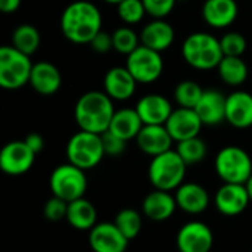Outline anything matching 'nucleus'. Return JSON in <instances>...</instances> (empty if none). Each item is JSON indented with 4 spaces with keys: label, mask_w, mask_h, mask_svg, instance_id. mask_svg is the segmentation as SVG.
I'll use <instances>...</instances> for the list:
<instances>
[{
    "label": "nucleus",
    "mask_w": 252,
    "mask_h": 252,
    "mask_svg": "<svg viewBox=\"0 0 252 252\" xmlns=\"http://www.w3.org/2000/svg\"><path fill=\"white\" fill-rule=\"evenodd\" d=\"M90 46L94 52L97 53H108L111 50H114V40H112V34L105 32V31H99L94 38L90 41Z\"/></svg>",
    "instance_id": "4c0bfd02"
},
{
    "label": "nucleus",
    "mask_w": 252,
    "mask_h": 252,
    "mask_svg": "<svg viewBox=\"0 0 252 252\" xmlns=\"http://www.w3.org/2000/svg\"><path fill=\"white\" fill-rule=\"evenodd\" d=\"M12 46L19 52L31 56L40 47V32L31 24H21L12 34Z\"/></svg>",
    "instance_id": "cd10ccee"
},
{
    "label": "nucleus",
    "mask_w": 252,
    "mask_h": 252,
    "mask_svg": "<svg viewBox=\"0 0 252 252\" xmlns=\"http://www.w3.org/2000/svg\"><path fill=\"white\" fill-rule=\"evenodd\" d=\"M21 0H0V10L3 13H13L19 9Z\"/></svg>",
    "instance_id": "ea45409f"
},
{
    "label": "nucleus",
    "mask_w": 252,
    "mask_h": 252,
    "mask_svg": "<svg viewBox=\"0 0 252 252\" xmlns=\"http://www.w3.org/2000/svg\"><path fill=\"white\" fill-rule=\"evenodd\" d=\"M117 7L120 19L128 25L140 22L146 15V9L142 0H123L120 4H117Z\"/></svg>",
    "instance_id": "473e14b6"
},
{
    "label": "nucleus",
    "mask_w": 252,
    "mask_h": 252,
    "mask_svg": "<svg viewBox=\"0 0 252 252\" xmlns=\"http://www.w3.org/2000/svg\"><path fill=\"white\" fill-rule=\"evenodd\" d=\"M103 157H105V149L100 134L80 130L68 140L66 145L68 162L77 165L84 171L99 165Z\"/></svg>",
    "instance_id": "423d86ee"
},
{
    "label": "nucleus",
    "mask_w": 252,
    "mask_h": 252,
    "mask_svg": "<svg viewBox=\"0 0 252 252\" xmlns=\"http://www.w3.org/2000/svg\"><path fill=\"white\" fill-rule=\"evenodd\" d=\"M49 186L53 196H58L66 202L84 198L87 190L86 171L71 162L61 164L52 171Z\"/></svg>",
    "instance_id": "6e6552de"
},
{
    "label": "nucleus",
    "mask_w": 252,
    "mask_h": 252,
    "mask_svg": "<svg viewBox=\"0 0 252 252\" xmlns=\"http://www.w3.org/2000/svg\"><path fill=\"white\" fill-rule=\"evenodd\" d=\"M25 143L28 145V148L37 155L38 152L43 151L44 148V139L38 134V133H30L27 137H25Z\"/></svg>",
    "instance_id": "58836bf2"
},
{
    "label": "nucleus",
    "mask_w": 252,
    "mask_h": 252,
    "mask_svg": "<svg viewBox=\"0 0 252 252\" xmlns=\"http://www.w3.org/2000/svg\"><path fill=\"white\" fill-rule=\"evenodd\" d=\"M114 50L128 56L140 46V35H137L130 27H120L112 32Z\"/></svg>",
    "instance_id": "2f4dec72"
},
{
    "label": "nucleus",
    "mask_w": 252,
    "mask_h": 252,
    "mask_svg": "<svg viewBox=\"0 0 252 252\" xmlns=\"http://www.w3.org/2000/svg\"><path fill=\"white\" fill-rule=\"evenodd\" d=\"M226 121L235 128H248L252 126V94L236 90L226 100Z\"/></svg>",
    "instance_id": "412c9836"
},
{
    "label": "nucleus",
    "mask_w": 252,
    "mask_h": 252,
    "mask_svg": "<svg viewBox=\"0 0 252 252\" xmlns=\"http://www.w3.org/2000/svg\"><path fill=\"white\" fill-rule=\"evenodd\" d=\"M61 30L66 40L75 44H90L102 30V15L97 6L87 0L69 3L61 16Z\"/></svg>",
    "instance_id": "f257e3e1"
},
{
    "label": "nucleus",
    "mask_w": 252,
    "mask_h": 252,
    "mask_svg": "<svg viewBox=\"0 0 252 252\" xmlns=\"http://www.w3.org/2000/svg\"><path fill=\"white\" fill-rule=\"evenodd\" d=\"M35 154L28 148L25 140H13L0 151V170L7 176H22L31 170Z\"/></svg>",
    "instance_id": "9b49d317"
},
{
    "label": "nucleus",
    "mask_w": 252,
    "mask_h": 252,
    "mask_svg": "<svg viewBox=\"0 0 252 252\" xmlns=\"http://www.w3.org/2000/svg\"><path fill=\"white\" fill-rule=\"evenodd\" d=\"M202 94H204V89L196 81L192 80H185L179 83L174 89V100L180 108L195 109Z\"/></svg>",
    "instance_id": "7c9ffc66"
},
{
    "label": "nucleus",
    "mask_w": 252,
    "mask_h": 252,
    "mask_svg": "<svg viewBox=\"0 0 252 252\" xmlns=\"http://www.w3.org/2000/svg\"><path fill=\"white\" fill-rule=\"evenodd\" d=\"M226 100L227 96L220 90H204L201 100L195 106V111L204 126H219L226 121Z\"/></svg>",
    "instance_id": "6ab92c4d"
},
{
    "label": "nucleus",
    "mask_w": 252,
    "mask_h": 252,
    "mask_svg": "<svg viewBox=\"0 0 252 252\" xmlns=\"http://www.w3.org/2000/svg\"><path fill=\"white\" fill-rule=\"evenodd\" d=\"M177 208L179 207L176 196L171 195V192L161 189H154L152 192H149L142 202L143 216L155 223L167 221L173 217Z\"/></svg>",
    "instance_id": "dca6fc26"
},
{
    "label": "nucleus",
    "mask_w": 252,
    "mask_h": 252,
    "mask_svg": "<svg viewBox=\"0 0 252 252\" xmlns=\"http://www.w3.org/2000/svg\"><path fill=\"white\" fill-rule=\"evenodd\" d=\"M202 121L198 117L195 109L190 108H177L171 112L168 121L165 123V127L168 133L171 134L174 142L188 140L192 137H198L202 128Z\"/></svg>",
    "instance_id": "4468645a"
},
{
    "label": "nucleus",
    "mask_w": 252,
    "mask_h": 252,
    "mask_svg": "<svg viewBox=\"0 0 252 252\" xmlns=\"http://www.w3.org/2000/svg\"><path fill=\"white\" fill-rule=\"evenodd\" d=\"M143 126L145 124H143L142 118L139 117L136 108L134 109L123 108V109L115 111L111 126H109V131H112L118 137L128 142V140L137 137V134L140 133Z\"/></svg>",
    "instance_id": "393cba45"
},
{
    "label": "nucleus",
    "mask_w": 252,
    "mask_h": 252,
    "mask_svg": "<svg viewBox=\"0 0 252 252\" xmlns=\"http://www.w3.org/2000/svg\"><path fill=\"white\" fill-rule=\"evenodd\" d=\"M66 221L77 230H92L97 224L96 207L86 198L75 199L68 204Z\"/></svg>",
    "instance_id": "a878e982"
},
{
    "label": "nucleus",
    "mask_w": 252,
    "mask_h": 252,
    "mask_svg": "<svg viewBox=\"0 0 252 252\" xmlns=\"http://www.w3.org/2000/svg\"><path fill=\"white\" fill-rule=\"evenodd\" d=\"M126 66L137 83L149 84L161 77L164 69V61L159 52L140 44L134 52L127 56Z\"/></svg>",
    "instance_id": "1a4fd4ad"
},
{
    "label": "nucleus",
    "mask_w": 252,
    "mask_h": 252,
    "mask_svg": "<svg viewBox=\"0 0 252 252\" xmlns=\"http://www.w3.org/2000/svg\"><path fill=\"white\" fill-rule=\"evenodd\" d=\"M177 207L190 216H198L210 207V193L204 186L195 182H185L176 189Z\"/></svg>",
    "instance_id": "f3484780"
},
{
    "label": "nucleus",
    "mask_w": 252,
    "mask_h": 252,
    "mask_svg": "<svg viewBox=\"0 0 252 252\" xmlns=\"http://www.w3.org/2000/svg\"><path fill=\"white\" fill-rule=\"evenodd\" d=\"M114 223L128 241H133L134 238H137L143 227V219L140 213L133 208H124L118 211L114 219Z\"/></svg>",
    "instance_id": "c85d7f7f"
},
{
    "label": "nucleus",
    "mask_w": 252,
    "mask_h": 252,
    "mask_svg": "<svg viewBox=\"0 0 252 252\" xmlns=\"http://www.w3.org/2000/svg\"><path fill=\"white\" fill-rule=\"evenodd\" d=\"M134 140L139 149L152 158L171 151L174 142L165 126H143Z\"/></svg>",
    "instance_id": "aec40b11"
},
{
    "label": "nucleus",
    "mask_w": 252,
    "mask_h": 252,
    "mask_svg": "<svg viewBox=\"0 0 252 252\" xmlns=\"http://www.w3.org/2000/svg\"><path fill=\"white\" fill-rule=\"evenodd\" d=\"M115 114L112 99L105 92L92 90L84 93L75 103L74 117L80 130L102 134L109 130Z\"/></svg>",
    "instance_id": "f03ea898"
},
{
    "label": "nucleus",
    "mask_w": 252,
    "mask_h": 252,
    "mask_svg": "<svg viewBox=\"0 0 252 252\" xmlns=\"http://www.w3.org/2000/svg\"><path fill=\"white\" fill-rule=\"evenodd\" d=\"M182 56L188 65L201 71L217 68L224 58L220 40L210 32H193L186 37L182 46Z\"/></svg>",
    "instance_id": "7ed1b4c3"
},
{
    "label": "nucleus",
    "mask_w": 252,
    "mask_h": 252,
    "mask_svg": "<svg viewBox=\"0 0 252 252\" xmlns=\"http://www.w3.org/2000/svg\"><path fill=\"white\" fill-rule=\"evenodd\" d=\"M214 167L223 183L245 185L252 176L251 157L239 146H226L220 149L216 155Z\"/></svg>",
    "instance_id": "39448f33"
},
{
    "label": "nucleus",
    "mask_w": 252,
    "mask_h": 252,
    "mask_svg": "<svg viewBox=\"0 0 252 252\" xmlns=\"http://www.w3.org/2000/svg\"><path fill=\"white\" fill-rule=\"evenodd\" d=\"M179 252H211L214 233L208 224L193 220L180 227L176 236Z\"/></svg>",
    "instance_id": "9d476101"
},
{
    "label": "nucleus",
    "mask_w": 252,
    "mask_h": 252,
    "mask_svg": "<svg viewBox=\"0 0 252 252\" xmlns=\"http://www.w3.org/2000/svg\"><path fill=\"white\" fill-rule=\"evenodd\" d=\"M239 13L236 0H205L202 6L204 21L217 30L232 25Z\"/></svg>",
    "instance_id": "4be33fe9"
},
{
    "label": "nucleus",
    "mask_w": 252,
    "mask_h": 252,
    "mask_svg": "<svg viewBox=\"0 0 252 252\" xmlns=\"http://www.w3.org/2000/svg\"><path fill=\"white\" fill-rule=\"evenodd\" d=\"M220 78L233 87L244 84L248 78V65L242 56H224L217 66Z\"/></svg>",
    "instance_id": "bb28decb"
},
{
    "label": "nucleus",
    "mask_w": 252,
    "mask_h": 252,
    "mask_svg": "<svg viewBox=\"0 0 252 252\" xmlns=\"http://www.w3.org/2000/svg\"><path fill=\"white\" fill-rule=\"evenodd\" d=\"M68 204L66 201L58 198V196H52L50 199L46 201L44 207H43V216L47 221L52 223H58L61 220H66V213H68Z\"/></svg>",
    "instance_id": "f704fd0d"
},
{
    "label": "nucleus",
    "mask_w": 252,
    "mask_h": 252,
    "mask_svg": "<svg viewBox=\"0 0 252 252\" xmlns=\"http://www.w3.org/2000/svg\"><path fill=\"white\" fill-rule=\"evenodd\" d=\"M186 168L188 165L177 151L171 149L152 158L148 168V177L154 189L173 192L185 183Z\"/></svg>",
    "instance_id": "20e7f679"
},
{
    "label": "nucleus",
    "mask_w": 252,
    "mask_h": 252,
    "mask_svg": "<svg viewBox=\"0 0 252 252\" xmlns=\"http://www.w3.org/2000/svg\"><path fill=\"white\" fill-rule=\"evenodd\" d=\"M136 111L145 126H165L174 109L165 96L151 93L137 102Z\"/></svg>",
    "instance_id": "2eb2a0df"
},
{
    "label": "nucleus",
    "mask_w": 252,
    "mask_h": 252,
    "mask_svg": "<svg viewBox=\"0 0 252 252\" xmlns=\"http://www.w3.org/2000/svg\"><path fill=\"white\" fill-rule=\"evenodd\" d=\"M177 1H186V0H177Z\"/></svg>",
    "instance_id": "37998d69"
},
{
    "label": "nucleus",
    "mask_w": 252,
    "mask_h": 252,
    "mask_svg": "<svg viewBox=\"0 0 252 252\" xmlns=\"http://www.w3.org/2000/svg\"><path fill=\"white\" fill-rule=\"evenodd\" d=\"M220 46L224 56H242L247 50V38L241 32L230 31L220 38Z\"/></svg>",
    "instance_id": "72a5a7b5"
},
{
    "label": "nucleus",
    "mask_w": 252,
    "mask_h": 252,
    "mask_svg": "<svg viewBox=\"0 0 252 252\" xmlns=\"http://www.w3.org/2000/svg\"><path fill=\"white\" fill-rule=\"evenodd\" d=\"M245 188H247V190H248V195H250V199H251L252 202V176L250 177V180L245 183Z\"/></svg>",
    "instance_id": "a19ab883"
},
{
    "label": "nucleus",
    "mask_w": 252,
    "mask_h": 252,
    "mask_svg": "<svg viewBox=\"0 0 252 252\" xmlns=\"http://www.w3.org/2000/svg\"><path fill=\"white\" fill-rule=\"evenodd\" d=\"M251 199L245 185H235V183H223L220 189L216 192L214 205L220 214L227 217H236L242 214Z\"/></svg>",
    "instance_id": "f8f14e48"
},
{
    "label": "nucleus",
    "mask_w": 252,
    "mask_h": 252,
    "mask_svg": "<svg viewBox=\"0 0 252 252\" xmlns=\"http://www.w3.org/2000/svg\"><path fill=\"white\" fill-rule=\"evenodd\" d=\"M251 252H252V248H251Z\"/></svg>",
    "instance_id": "c03bdc74"
},
{
    "label": "nucleus",
    "mask_w": 252,
    "mask_h": 252,
    "mask_svg": "<svg viewBox=\"0 0 252 252\" xmlns=\"http://www.w3.org/2000/svg\"><path fill=\"white\" fill-rule=\"evenodd\" d=\"M137 81L127 69V66H114L111 68L103 78L105 93L112 100H127L136 92Z\"/></svg>",
    "instance_id": "a211bd4d"
},
{
    "label": "nucleus",
    "mask_w": 252,
    "mask_h": 252,
    "mask_svg": "<svg viewBox=\"0 0 252 252\" xmlns=\"http://www.w3.org/2000/svg\"><path fill=\"white\" fill-rule=\"evenodd\" d=\"M28 55L13 46L0 47V86L6 90H16L30 83L32 69Z\"/></svg>",
    "instance_id": "0eeeda50"
},
{
    "label": "nucleus",
    "mask_w": 252,
    "mask_h": 252,
    "mask_svg": "<svg viewBox=\"0 0 252 252\" xmlns=\"http://www.w3.org/2000/svg\"><path fill=\"white\" fill-rule=\"evenodd\" d=\"M176 151L182 157V159L186 162L188 167L202 162L207 157V152H208L205 142L199 136L179 142Z\"/></svg>",
    "instance_id": "c756f323"
},
{
    "label": "nucleus",
    "mask_w": 252,
    "mask_h": 252,
    "mask_svg": "<svg viewBox=\"0 0 252 252\" xmlns=\"http://www.w3.org/2000/svg\"><path fill=\"white\" fill-rule=\"evenodd\" d=\"M102 136V143H103V149H105V155L108 157H120L124 151H126V145L127 142L121 137H118L117 134H114L112 131H105L100 134Z\"/></svg>",
    "instance_id": "e433bc0d"
},
{
    "label": "nucleus",
    "mask_w": 252,
    "mask_h": 252,
    "mask_svg": "<svg viewBox=\"0 0 252 252\" xmlns=\"http://www.w3.org/2000/svg\"><path fill=\"white\" fill-rule=\"evenodd\" d=\"M174 41V28L164 19H154L140 32V44L162 53Z\"/></svg>",
    "instance_id": "b1692460"
},
{
    "label": "nucleus",
    "mask_w": 252,
    "mask_h": 252,
    "mask_svg": "<svg viewBox=\"0 0 252 252\" xmlns=\"http://www.w3.org/2000/svg\"><path fill=\"white\" fill-rule=\"evenodd\" d=\"M146 13L154 19H164L171 13L177 0H142Z\"/></svg>",
    "instance_id": "c9c22d12"
},
{
    "label": "nucleus",
    "mask_w": 252,
    "mask_h": 252,
    "mask_svg": "<svg viewBox=\"0 0 252 252\" xmlns=\"http://www.w3.org/2000/svg\"><path fill=\"white\" fill-rule=\"evenodd\" d=\"M128 242L115 223H97L89 230V245L93 252H126Z\"/></svg>",
    "instance_id": "ddd939ff"
},
{
    "label": "nucleus",
    "mask_w": 252,
    "mask_h": 252,
    "mask_svg": "<svg viewBox=\"0 0 252 252\" xmlns=\"http://www.w3.org/2000/svg\"><path fill=\"white\" fill-rule=\"evenodd\" d=\"M103 1H106V3H109V4H120L123 0H103Z\"/></svg>",
    "instance_id": "79ce46f5"
},
{
    "label": "nucleus",
    "mask_w": 252,
    "mask_h": 252,
    "mask_svg": "<svg viewBox=\"0 0 252 252\" xmlns=\"http://www.w3.org/2000/svg\"><path fill=\"white\" fill-rule=\"evenodd\" d=\"M28 84L38 94L52 96L61 89L62 84L61 71L50 62H37L32 65Z\"/></svg>",
    "instance_id": "5701e85b"
}]
</instances>
